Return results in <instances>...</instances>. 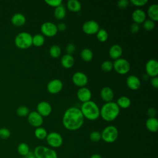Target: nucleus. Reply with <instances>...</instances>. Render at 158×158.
I'll return each mask as SVG.
<instances>
[{
	"instance_id": "obj_1",
	"label": "nucleus",
	"mask_w": 158,
	"mask_h": 158,
	"mask_svg": "<svg viewBox=\"0 0 158 158\" xmlns=\"http://www.w3.org/2000/svg\"><path fill=\"white\" fill-rule=\"evenodd\" d=\"M84 123V117L80 109L76 107H70L64 112L62 117L64 127L70 131L77 130L80 128Z\"/></svg>"
},
{
	"instance_id": "obj_2",
	"label": "nucleus",
	"mask_w": 158,
	"mask_h": 158,
	"mask_svg": "<svg viewBox=\"0 0 158 158\" xmlns=\"http://www.w3.org/2000/svg\"><path fill=\"white\" fill-rule=\"evenodd\" d=\"M120 107L115 102H106L100 109V116L107 122L114 120L119 115Z\"/></svg>"
},
{
	"instance_id": "obj_3",
	"label": "nucleus",
	"mask_w": 158,
	"mask_h": 158,
	"mask_svg": "<svg viewBox=\"0 0 158 158\" xmlns=\"http://www.w3.org/2000/svg\"><path fill=\"white\" fill-rule=\"evenodd\" d=\"M80 110L84 118L89 120H95L100 116V109L96 102L91 100L83 102Z\"/></svg>"
},
{
	"instance_id": "obj_4",
	"label": "nucleus",
	"mask_w": 158,
	"mask_h": 158,
	"mask_svg": "<svg viewBox=\"0 0 158 158\" xmlns=\"http://www.w3.org/2000/svg\"><path fill=\"white\" fill-rule=\"evenodd\" d=\"M32 37L31 35L28 32H20L15 37V44L20 49H27L32 45Z\"/></svg>"
},
{
	"instance_id": "obj_5",
	"label": "nucleus",
	"mask_w": 158,
	"mask_h": 158,
	"mask_svg": "<svg viewBox=\"0 0 158 158\" xmlns=\"http://www.w3.org/2000/svg\"><path fill=\"white\" fill-rule=\"evenodd\" d=\"M101 139L106 143H112L115 142L118 136V131L114 125H109L102 130Z\"/></svg>"
},
{
	"instance_id": "obj_6",
	"label": "nucleus",
	"mask_w": 158,
	"mask_h": 158,
	"mask_svg": "<svg viewBox=\"0 0 158 158\" xmlns=\"http://www.w3.org/2000/svg\"><path fill=\"white\" fill-rule=\"evenodd\" d=\"M33 153L36 158H57V152L52 149L44 146H38Z\"/></svg>"
},
{
	"instance_id": "obj_7",
	"label": "nucleus",
	"mask_w": 158,
	"mask_h": 158,
	"mask_svg": "<svg viewBox=\"0 0 158 158\" xmlns=\"http://www.w3.org/2000/svg\"><path fill=\"white\" fill-rule=\"evenodd\" d=\"M113 69L119 74L123 75L127 73L130 69L129 62L123 58H119L114 60L113 63Z\"/></svg>"
},
{
	"instance_id": "obj_8",
	"label": "nucleus",
	"mask_w": 158,
	"mask_h": 158,
	"mask_svg": "<svg viewBox=\"0 0 158 158\" xmlns=\"http://www.w3.org/2000/svg\"><path fill=\"white\" fill-rule=\"evenodd\" d=\"M46 139L48 145L54 148H58L60 147L63 143L62 136L59 133L54 131L48 134Z\"/></svg>"
},
{
	"instance_id": "obj_9",
	"label": "nucleus",
	"mask_w": 158,
	"mask_h": 158,
	"mask_svg": "<svg viewBox=\"0 0 158 158\" xmlns=\"http://www.w3.org/2000/svg\"><path fill=\"white\" fill-rule=\"evenodd\" d=\"M41 31L43 35L52 37L55 36L58 30L57 28V25L51 22H45L41 26Z\"/></svg>"
},
{
	"instance_id": "obj_10",
	"label": "nucleus",
	"mask_w": 158,
	"mask_h": 158,
	"mask_svg": "<svg viewBox=\"0 0 158 158\" xmlns=\"http://www.w3.org/2000/svg\"><path fill=\"white\" fill-rule=\"evenodd\" d=\"M99 29L100 28L98 23L93 20L85 22L82 26L83 31H84V33L88 35L96 34Z\"/></svg>"
},
{
	"instance_id": "obj_11",
	"label": "nucleus",
	"mask_w": 158,
	"mask_h": 158,
	"mask_svg": "<svg viewBox=\"0 0 158 158\" xmlns=\"http://www.w3.org/2000/svg\"><path fill=\"white\" fill-rule=\"evenodd\" d=\"M146 75L151 77H157L158 75V62L156 59H149L146 64Z\"/></svg>"
},
{
	"instance_id": "obj_12",
	"label": "nucleus",
	"mask_w": 158,
	"mask_h": 158,
	"mask_svg": "<svg viewBox=\"0 0 158 158\" xmlns=\"http://www.w3.org/2000/svg\"><path fill=\"white\" fill-rule=\"evenodd\" d=\"M72 81L77 86L85 87L88 81L86 75L81 72H77L72 76Z\"/></svg>"
},
{
	"instance_id": "obj_13",
	"label": "nucleus",
	"mask_w": 158,
	"mask_h": 158,
	"mask_svg": "<svg viewBox=\"0 0 158 158\" xmlns=\"http://www.w3.org/2000/svg\"><path fill=\"white\" fill-rule=\"evenodd\" d=\"M28 123L35 127H40L43 123V117L36 111H32L28 115Z\"/></svg>"
},
{
	"instance_id": "obj_14",
	"label": "nucleus",
	"mask_w": 158,
	"mask_h": 158,
	"mask_svg": "<svg viewBox=\"0 0 158 158\" xmlns=\"http://www.w3.org/2000/svg\"><path fill=\"white\" fill-rule=\"evenodd\" d=\"M63 88L62 82L59 79H52L47 85V90L51 94L59 93Z\"/></svg>"
},
{
	"instance_id": "obj_15",
	"label": "nucleus",
	"mask_w": 158,
	"mask_h": 158,
	"mask_svg": "<svg viewBox=\"0 0 158 158\" xmlns=\"http://www.w3.org/2000/svg\"><path fill=\"white\" fill-rule=\"evenodd\" d=\"M36 110V112L42 117H47L51 113L52 107L48 102L41 101L37 104Z\"/></svg>"
},
{
	"instance_id": "obj_16",
	"label": "nucleus",
	"mask_w": 158,
	"mask_h": 158,
	"mask_svg": "<svg viewBox=\"0 0 158 158\" xmlns=\"http://www.w3.org/2000/svg\"><path fill=\"white\" fill-rule=\"evenodd\" d=\"M77 96L78 99L83 103L90 101L92 94L91 91L88 88L85 86L80 88L77 91Z\"/></svg>"
},
{
	"instance_id": "obj_17",
	"label": "nucleus",
	"mask_w": 158,
	"mask_h": 158,
	"mask_svg": "<svg viewBox=\"0 0 158 158\" xmlns=\"http://www.w3.org/2000/svg\"><path fill=\"white\" fill-rule=\"evenodd\" d=\"M126 83L128 87L132 90H137L141 86L140 80L137 76L134 75H131L127 77Z\"/></svg>"
},
{
	"instance_id": "obj_18",
	"label": "nucleus",
	"mask_w": 158,
	"mask_h": 158,
	"mask_svg": "<svg viewBox=\"0 0 158 158\" xmlns=\"http://www.w3.org/2000/svg\"><path fill=\"white\" fill-rule=\"evenodd\" d=\"M100 95L101 99L106 102H111L114 97L113 90L108 86L104 87L101 89Z\"/></svg>"
},
{
	"instance_id": "obj_19",
	"label": "nucleus",
	"mask_w": 158,
	"mask_h": 158,
	"mask_svg": "<svg viewBox=\"0 0 158 158\" xmlns=\"http://www.w3.org/2000/svg\"><path fill=\"white\" fill-rule=\"evenodd\" d=\"M131 17L134 22L139 25V23H143V22L146 20V14L143 10L138 9L133 12Z\"/></svg>"
},
{
	"instance_id": "obj_20",
	"label": "nucleus",
	"mask_w": 158,
	"mask_h": 158,
	"mask_svg": "<svg viewBox=\"0 0 158 158\" xmlns=\"http://www.w3.org/2000/svg\"><path fill=\"white\" fill-rule=\"evenodd\" d=\"M122 53L123 50L122 47L117 44L112 45L109 50V56L110 57V58L114 60L120 58V56H122Z\"/></svg>"
},
{
	"instance_id": "obj_21",
	"label": "nucleus",
	"mask_w": 158,
	"mask_h": 158,
	"mask_svg": "<svg viewBox=\"0 0 158 158\" xmlns=\"http://www.w3.org/2000/svg\"><path fill=\"white\" fill-rule=\"evenodd\" d=\"M11 22L15 26L20 27L25 23L26 18L23 14L21 13H16L12 16Z\"/></svg>"
},
{
	"instance_id": "obj_22",
	"label": "nucleus",
	"mask_w": 158,
	"mask_h": 158,
	"mask_svg": "<svg viewBox=\"0 0 158 158\" xmlns=\"http://www.w3.org/2000/svg\"><path fill=\"white\" fill-rule=\"evenodd\" d=\"M60 63L64 68L69 69L74 65L75 59L72 55L66 54L62 57L60 59Z\"/></svg>"
},
{
	"instance_id": "obj_23",
	"label": "nucleus",
	"mask_w": 158,
	"mask_h": 158,
	"mask_svg": "<svg viewBox=\"0 0 158 158\" xmlns=\"http://www.w3.org/2000/svg\"><path fill=\"white\" fill-rule=\"evenodd\" d=\"M146 127L151 132L155 133L158 130V120L156 117H149L146 121Z\"/></svg>"
},
{
	"instance_id": "obj_24",
	"label": "nucleus",
	"mask_w": 158,
	"mask_h": 158,
	"mask_svg": "<svg viewBox=\"0 0 158 158\" xmlns=\"http://www.w3.org/2000/svg\"><path fill=\"white\" fill-rule=\"evenodd\" d=\"M148 15L149 19L154 22L158 20V5L157 4H151L148 9Z\"/></svg>"
},
{
	"instance_id": "obj_25",
	"label": "nucleus",
	"mask_w": 158,
	"mask_h": 158,
	"mask_svg": "<svg viewBox=\"0 0 158 158\" xmlns=\"http://www.w3.org/2000/svg\"><path fill=\"white\" fill-rule=\"evenodd\" d=\"M67 8L72 12H77L81 10V3L77 0H69L67 2Z\"/></svg>"
},
{
	"instance_id": "obj_26",
	"label": "nucleus",
	"mask_w": 158,
	"mask_h": 158,
	"mask_svg": "<svg viewBox=\"0 0 158 158\" xmlns=\"http://www.w3.org/2000/svg\"><path fill=\"white\" fill-rule=\"evenodd\" d=\"M117 104L120 108L127 109L131 105V100L130 99L125 96H123L120 97L117 101Z\"/></svg>"
},
{
	"instance_id": "obj_27",
	"label": "nucleus",
	"mask_w": 158,
	"mask_h": 158,
	"mask_svg": "<svg viewBox=\"0 0 158 158\" xmlns=\"http://www.w3.org/2000/svg\"><path fill=\"white\" fill-rule=\"evenodd\" d=\"M66 10L65 7L62 4L55 8L54 11V15L57 20H61L65 17Z\"/></svg>"
},
{
	"instance_id": "obj_28",
	"label": "nucleus",
	"mask_w": 158,
	"mask_h": 158,
	"mask_svg": "<svg viewBox=\"0 0 158 158\" xmlns=\"http://www.w3.org/2000/svg\"><path fill=\"white\" fill-rule=\"evenodd\" d=\"M80 56L84 61L89 62L93 59V53L89 48H84L81 51Z\"/></svg>"
},
{
	"instance_id": "obj_29",
	"label": "nucleus",
	"mask_w": 158,
	"mask_h": 158,
	"mask_svg": "<svg viewBox=\"0 0 158 158\" xmlns=\"http://www.w3.org/2000/svg\"><path fill=\"white\" fill-rule=\"evenodd\" d=\"M44 37L41 34H36L32 37V44L40 47L44 44Z\"/></svg>"
},
{
	"instance_id": "obj_30",
	"label": "nucleus",
	"mask_w": 158,
	"mask_h": 158,
	"mask_svg": "<svg viewBox=\"0 0 158 158\" xmlns=\"http://www.w3.org/2000/svg\"><path fill=\"white\" fill-rule=\"evenodd\" d=\"M35 136L36 138H38V139H46L47 135H48V133L47 131L45 128H43V127H37L34 132Z\"/></svg>"
},
{
	"instance_id": "obj_31",
	"label": "nucleus",
	"mask_w": 158,
	"mask_h": 158,
	"mask_svg": "<svg viewBox=\"0 0 158 158\" xmlns=\"http://www.w3.org/2000/svg\"><path fill=\"white\" fill-rule=\"evenodd\" d=\"M18 153L23 156H26L30 152L28 145L25 143H21L17 146Z\"/></svg>"
},
{
	"instance_id": "obj_32",
	"label": "nucleus",
	"mask_w": 158,
	"mask_h": 158,
	"mask_svg": "<svg viewBox=\"0 0 158 158\" xmlns=\"http://www.w3.org/2000/svg\"><path fill=\"white\" fill-rule=\"evenodd\" d=\"M49 52L51 57L54 58H57L59 57V56L60 55L61 49L59 47V46L57 44H54V45H52L49 48Z\"/></svg>"
},
{
	"instance_id": "obj_33",
	"label": "nucleus",
	"mask_w": 158,
	"mask_h": 158,
	"mask_svg": "<svg viewBox=\"0 0 158 158\" xmlns=\"http://www.w3.org/2000/svg\"><path fill=\"white\" fill-rule=\"evenodd\" d=\"M96 37L97 39L101 41V42H105L107 40L109 35L107 31L103 28H101L98 30V31L96 33Z\"/></svg>"
},
{
	"instance_id": "obj_34",
	"label": "nucleus",
	"mask_w": 158,
	"mask_h": 158,
	"mask_svg": "<svg viewBox=\"0 0 158 158\" xmlns=\"http://www.w3.org/2000/svg\"><path fill=\"white\" fill-rule=\"evenodd\" d=\"M17 114L18 115L20 116V117H25V116H28V115L30 113V110L29 109L24 106H21L20 107H19L17 109Z\"/></svg>"
},
{
	"instance_id": "obj_35",
	"label": "nucleus",
	"mask_w": 158,
	"mask_h": 158,
	"mask_svg": "<svg viewBox=\"0 0 158 158\" xmlns=\"http://www.w3.org/2000/svg\"><path fill=\"white\" fill-rule=\"evenodd\" d=\"M143 23V27L146 31H151L155 27V22L151 19H146Z\"/></svg>"
},
{
	"instance_id": "obj_36",
	"label": "nucleus",
	"mask_w": 158,
	"mask_h": 158,
	"mask_svg": "<svg viewBox=\"0 0 158 158\" xmlns=\"http://www.w3.org/2000/svg\"><path fill=\"white\" fill-rule=\"evenodd\" d=\"M101 69L104 72H110L113 69V63L110 60H105L101 64Z\"/></svg>"
},
{
	"instance_id": "obj_37",
	"label": "nucleus",
	"mask_w": 158,
	"mask_h": 158,
	"mask_svg": "<svg viewBox=\"0 0 158 158\" xmlns=\"http://www.w3.org/2000/svg\"><path fill=\"white\" fill-rule=\"evenodd\" d=\"M89 139L93 142H98L101 139V134L98 131H93L89 135Z\"/></svg>"
},
{
	"instance_id": "obj_38",
	"label": "nucleus",
	"mask_w": 158,
	"mask_h": 158,
	"mask_svg": "<svg viewBox=\"0 0 158 158\" xmlns=\"http://www.w3.org/2000/svg\"><path fill=\"white\" fill-rule=\"evenodd\" d=\"M10 136V131L7 128H0V138L2 139H8Z\"/></svg>"
},
{
	"instance_id": "obj_39",
	"label": "nucleus",
	"mask_w": 158,
	"mask_h": 158,
	"mask_svg": "<svg viewBox=\"0 0 158 158\" xmlns=\"http://www.w3.org/2000/svg\"><path fill=\"white\" fill-rule=\"evenodd\" d=\"M45 2L49 6L56 8L62 5V0H45Z\"/></svg>"
},
{
	"instance_id": "obj_40",
	"label": "nucleus",
	"mask_w": 158,
	"mask_h": 158,
	"mask_svg": "<svg viewBox=\"0 0 158 158\" xmlns=\"http://www.w3.org/2000/svg\"><path fill=\"white\" fill-rule=\"evenodd\" d=\"M75 46L73 43H69L66 48H65V51L67 54L72 55L75 51Z\"/></svg>"
},
{
	"instance_id": "obj_41",
	"label": "nucleus",
	"mask_w": 158,
	"mask_h": 158,
	"mask_svg": "<svg viewBox=\"0 0 158 158\" xmlns=\"http://www.w3.org/2000/svg\"><path fill=\"white\" fill-rule=\"evenodd\" d=\"M131 3L136 6H144L148 2V0H131Z\"/></svg>"
},
{
	"instance_id": "obj_42",
	"label": "nucleus",
	"mask_w": 158,
	"mask_h": 158,
	"mask_svg": "<svg viewBox=\"0 0 158 158\" xmlns=\"http://www.w3.org/2000/svg\"><path fill=\"white\" fill-rule=\"evenodd\" d=\"M129 4L128 0H120L117 2V6L120 9H125Z\"/></svg>"
},
{
	"instance_id": "obj_43",
	"label": "nucleus",
	"mask_w": 158,
	"mask_h": 158,
	"mask_svg": "<svg viewBox=\"0 0 158 158\" xmlns=\"http://www.w3.org/2000/svg\"><path fill=\"white\" fill-rule=\"evenodd\" d=\"M139 30V26L138 24L136 23H133L130 26V30L132 33H137Z\"/></svg>"
},
{
	"instance_id": "obj_44",
	"label": "nucleus",
	"mask_w": 158,
	"mask_h": 158,
	"mask_svg": "<svg viewBox=\"0 0 158 158\" xmlns=\"http://www.w3.org/2000/svg\"><path fill=\"white\" fill-rule=\"evenodd\" d=\"M150 83L154 88H158V77H152L150 80Z\"/></svg>"
},
{
	"instance_id": "obj_45",
	"label": "nucleus",
	"mask_w": 158,
	"mask_h": 158,
	"mask_svg": "<svg viewBox=\"0 0 158 158\" xmlns=\"http://www.w3.org/2000/svg\"><path fill=\"white\" fill-rule=\"evenodd\" d=\"M147 114L149 117H155L156 115V110L154 107H150L148 109Z\"/></svg>"
},
{
	"instance_id": "obj_46",
	"label": "nucleus",
	"mask_w": 158,
	"mask_h": 158,
	"mask_svg": "<svg viewBox=\"0 0 158 158\" xmlns=\"http://www.w3.org/2000/svg\"><path fill=\"white\" fill-rule=\"evenodd\" d=\"M57 28L58 31H65L66 30L67 26H66L65 23L61 22V23H59L57 25Z\"/></svg>"
},
{
	"instance_id": "obj_47",
	"label": "nucleus",
	"mask_w": 158,
	"mask_h": 158,
	"mask_svg": "<svg viewBox=\"0 0 158 158\" xmlns=\"http://www.w3.org/2000/svg\"><path fill=\"white\" fill-rule=\"evenodd\" d=\"M25 157L26 158H36L33 152H31V151H30L29 153Z\"/></svg>"
},
{
	"instance_id": "obj_48",
	"label": "nucleus",
	"mask_w": 158,
	"mask_h": 158,
	"mask_svg": "<svg viewBox=\"0 0 158 158\" xmlns=\"http://www.w3.org/2000/svg\"><path fill=\"white\" fill-rule=\"evenodd\" d=\"M90 158H102V157H101V155H99L98 154H94L91 156Z\"/></svg>"
}]
</instances>
